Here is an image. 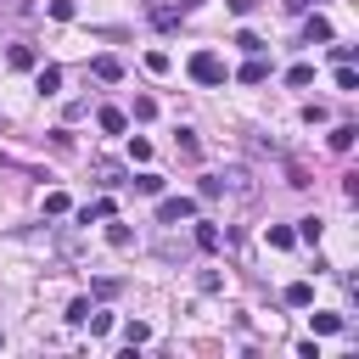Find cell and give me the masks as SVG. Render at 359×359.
Segmentation results:
<instances>
[{"instance_id": "obj_1", "label": "cell", "mask_w": 359, "mask_h": 359, "mask_svg": "<svg viewBox=\"0 0 359 359\" xmlns=\"http://www.w3.org/2000/svg\"><path fill=\"white\" fill-rule=\"evenodd\" d=\"M185 73H191V79H196V84H208V90H219V84H224V79H230V73H224V62H219V56H213V50H196V56H191V62H185Z\"/></svg>"}, {"instance_id": "obj_2", "label": "cell", "mask_w": 359, "mask_h": 359, "mask_svg": "<svg viewBox=\"0 0 359 359\" xmlns=\"http://www.w3.org/2000/svg\"><path fill=\"white\" fill-rule=\"evenodd\" d=\"M185 219H196V202L191 196H163L157 202V224H185Z\"/></svg>"}, {"instance_id": "obj_3", "label": "cell", "mask_w": 359, "mask_h": 359, "mask_svg": "<svg viewBox=\"0 0 359 359\" xmlns=\"http://www.w3.org/2000/svg\"><path fill=\"white\" fill-rule=\"evenodd\" d=\"M219 185H224L230 196H241V202H252V196H258V185H252V174H247V168H224V174H219Z\"/></svg>"}, {"instance_id": "obj_4", "label": "cell", "mask_w": 359, "mask_h": 359, "mask_svg": "<svg viewBox=\"0 0 359 359\" xmlns=\"http://www.w3.org/2000/svg\"><path fill=\"white\" fill-rule=\"evenodd\" d=\"M236 79H241V84H264V79H269V62H264V50H258V56H247V62L236 67Z\"/></svg>"}, {"instance_id": "obj_5", "label": "cell", "mask_w": 359, "mask_h": 359, "mask_svg": "<svg viewBox=\"0 0 359 359\" xmlns=\"http://www.w3.org/2000/svg\"><path fill=\"white\" fill-rule=\"evenodd\" d=\"M219 247H224L219 224H213V219H196V252H219Z\"/></svg>"}, {"instance_id": "obj_6", "label": "cell", "mask_w": 359, "mask_h": 359, "mask_svg": "<svg viewBox=\"0 0 359 359\" xmlns=\"http://www.w3.org/2000/svg\"><path fill=\"white\" fill-rule=\"evenodd\" d=\"M95 123H101V135H123V129H129V112H118V107H101V112H95Z\"/></svg>"}, {"instance_id": "obj_7", "label": "cell", "mask_w": 359, "mask_h": 359, "mask_svg": "<svg viewBox=\"0 0 359 359\" xmlns=\"http://www.w3.org/2000/svg\"><path fill=\"white\" fill-rule=\"evenodd\" d=\"M90 67H95V79H101V84H118V79H123V62H118V56H95Z\"/></svg>"}, {"instance_id": "obj_8", "label": "cell", "mask_w": 359, "mask_h": 359, "mask_svg": "<svg viewBox=\"0 0 359 359\" xmlns=\"http://www.w3.org/2000/svg\"><path fill=\"white\" fill-rule=\"evenodd\" d=\"M353 135H359L353 123H337V129L325 135V146H331V151H353Z\"/></svg>"}, {"instance_id": "obj_9", "label": "cell", "mask_w": 359, "mask_h": 359, "mask_svg": "<svg viewBox=\"0 0 359 359\" xmlns=\"http://www.w3.org/2000/svg\"><path fill=\"white\" fill-rule=\"evenodd\" d=\"M34 90H39V95H56V90H62V67H39Z\"/></svg>"}, {"instance_id": "obj_10", "label": "cell", "mask_w": 359, "mask_h": 359, "mask_svg": "<svg viewBox=\"0 0 359 359\" xmlns=\"http://www.w3.org/2000/svg\"><path fill=\"white\" fill-rule=\"evenodd\" d=\"M174 146H180V157H185V163H196V157H202V140H196L191 129H180V135H174Z\"/></svg>"}, {"instance_id": "obj_11", "label": "cell", "mask_w": 359, "mask_h": 359, "mask_svg": "<svg viewBox=\"0 0 359 359\" xmlns=\"http://www.w3.org/2000/svg\"><path fill=\"white\" fill-rule=\"evenodd\" d=\"M95 219H112V196H101V202H90V208H79V224H95Z\"/></svg>"}, {"instance_id": "obj_12", "label": "cell", "mask_w": 359, "mask_h": 359, "mask_svg": "<svg viewBox=\"0 0 359 359\" xmlns=\"http://www.w3.org/2000/svg\"><path fill=\"white\" fill-rule=\"evenodd\" d=\"M286 303H292V309H309V303H314V286H309V280H292V286H286Z\"/></svg>"}, {"instance_id": "obj_13", "label": "cell", "mask_w": 359, "mask_h": 359, "mask_svg": "<svg viewBox=\"0 0 359 359\" xmlns=\"http://www.w3.org/2000/svg\"><path fill=\"white\" fill-rule=\"evenodd\" d=\"M123 342H129V348L151 342V325H146V320H129V325H123Z\"/></svg>"}, {"instance_id": "obj_14", "label": "cell", "mask_w": 359, "mask_h": 359, "mask_svg": "<svg viewBox=\"0 0 359 359\" xmlns=\"http://www.w3.org/2000/svg\"><path fill=\"white\" fill-rule=\"evenodd\" d=\"M6 62H11V67H34L39 56H34V45H11V50H6Z\"/></svg>"}, {"instance_id": "obj_15", "label": "cell", "mask_w": 359, "mask_h": 359, "mask_svg": "<svg viewBox=\"0 0 359 359\" xmlns=\"http://www.w3.org/2000/svg\"><path fill=\"white\" fill-rule=\"evenodd\" d=\"M337 90H348V95L359 90V73H353V62H337Z\"/></svg>"}, {"instance_id": "obj_16", "label": "cell", "mask_w": 359, "mask_h": 359, "mask_svg": "<svg viewBox=\"0 0 359 359\" xmlns=\"http://www.w3.org/2000/svg\"><path fill=\"white\" fill-rule=\"evenodd\" d=\"M129 118H135V123H151V118H157V101H151V95H135V112H129Z\"/></svg>"}, {"instance_id": "obj_17", "label": "cell", "mask_w": 359, "mask_h": 359, "mask_svg": "<svg viewBox=\"0 0 359 359\" xmlns=\"http://www.w3.org/2000/svg\"><path fill=\"white\" fill-rule=\"evenodd\" d=\"M286 84H297V90H303V84H314V67H309V62H297V67H286Z\"/></svg>"}, {"instance_id": "obj_18", "label": "cell", "mask_w": 359, "mask_h": 359, "mask_svg": "<svg viewBox=\"0 0 359 359\" xmlns=\"http://www.w3.org/2000/svg\"><path fill=\"white\" fill-rule=\"evenodd\" d=\"M269 247H297V230H286V224H269Z\"/></svg>"}, {"instance_id": "obj_19", "label": "cell", "mask_w": 359, "mask_h": 359, "mask_svg": "<svg viewBox=\"0 0 359 359\" xmlns=\"http://www.w3.org/2000/svg\"><path fill=\"white\" fill-rule=\"evenodd\" d=\"M303 34H309V45H314V39H331V22H325V17H309Z\"/></svg>"}, {"instance_id": "obj_20", "label": "cell", "mask_w": 359, "mask_h": 359, "mask_svg": "<svg viewBox=\"0 0 359 359\" xmlns=\"http://www.w3.org/2000/svg\"><path fill=\"white\" fill-rule=\"evenodd\" d=\"M135 191H140V196H163V180H157V174H140Z\"/></svg>"}, {"instance_id": "obj_21", "label": "cell", "mask_w": 359, "mask_h": 359, "mask_svg": "<svg viewBox=\"0 0 359 359\" xmlns=\"http://www.w3.org/2000/svg\"><path fill=\"white\" fill-rule=\"evenodd\" d=\"M297 241L314 247V241H320V219H297Z\"/></svg>"}, {"instance_id": "obj_22", "label": "cell", "mask_w": 359, "mask_h": 359, "mask_svg": "<svg viewBox=\"0 0 359 359\" xmlns=\"http://www.w3.org/2000/svg\"><path fill=\"white\" fill-rule=\"evenodd\" d=\"M84 314H90V297H73L67 303V325H84Z\"/></svg>"}, {"instance_id": "obj_23", "label": "cell", "mask_w": 359, "mask_h": 359, "mask_svg": "<svg viewBox=\"0 0 359 359\" xmlns=\"http://www.w3.org/2000/svg\"><path fill=\"white\" fill-rule=\"evenodd\" d=\"M314 331H320V337H331V331H342V314H314Z\"/></svg>"}, {"instance_id": "obj_24", "label": "cell", "mask_w": 359, "mask_h": 359, "mask_svg": "<svg viewBox=\"0 0 359 359\" xmlns=\"http://www.w3.org/2000/svg\"><path fill=\"white\" fill-rule=\"evenodd\" d=\"M236 45H241V50H247V56H258V50H264V39H258V34H247V28H241V34H236Z\"/></svg>"}, {"instance_id": "obj_25", "label": "cell", "mask_w": 359, "mask_h": 359, "mask_svg": "<svg viewBox=\"0 0 359 359\" xmlns=\"http://www.w3.org/2000/svg\"><path fill=\"white\" fill-rule=\"evenodd\" d=\"M129 157H135V163H146V157H151V140H146V135H135V140H129Z\"/></svg>"}, {"instance_id": "obj_26", "label": "cell", "mask_w": 359, "mask_h": 359, "mask_svg": "<svg viewBox=\"0 0 359 359\" xmlns=\"http://www.w3.org/2000/svg\"><path fill=\"white\" fill-rule=\"evenodd\" d=\"M45 213H73V202H67L62 191H50V196H45Z\"/></svg>"}, {"instance_id": "obj_27", "label": "cell", "mask_w": 359, "mask_h": 359, "mask_svg": "<svg viewBox=\"0 0 359 359\" xmlns=\"http://www.w3.org/2000/svg\"><path fill=\"white\" fill-rule=\"evenodd\" d=\"M107 241H112V247H129V241H135V230H129V224H112V230H107Z\"/></svg>"}, {"instance_id": "obj_28", "label": "cell", "mask_w": 359, "mask_h": 359, "mask_svg": "<svg viewBox=\"0 0 359 359\" xmlns=\"http://www.w3.org/2000/svg\"><path fill=\"white\" fill-rule=\"evenodd\" d=\"M118 292H123V280H112V275H101V280H95V297H118Z\"/></svg>"}, {"instance_id": "obj_29", "label": "cell", "mask_w": 359, "mask_h": 359, "mask_svg": "<svg viewBox=\"0 0 359 359\" xmlns=\"http://www.w3.org/2000/svg\"><path fill=\"white\" fill-rule=\"evenodd\" d=\"M50 17L56 22H73V0H50Z\"/></svg>"}, {"instance_id": "obj_30", "label": "cell", "mask_w": 359, "mask_h": 359, "mask_svg": "<svg viewBox=\"0 0 359 359\" xmlns=\"http://www.w3.org/2000/svg\"><path fill=\"white\" fill-rule=\"evenodd\" d=\"M325 118H331V112H325L320 101H309V107H303V123H325Z\"/></svg>"}, {"instance_id": "obj_31", "label": "cell", "mask_w": 359, "mask_h": 359, "mask_svg": "<svg viewBox=\"0 0 359 359\" xmlns=\"http://www.w3.org/2000/svg\"><path fill=\"white\" fill-rule=\"evenodd\" d=\"M101 185H123V168L118 163H101Z\"/></svg>"}, {"instance_id": "obj_32", "label": "cell", "mask_w": 359, "mask_h": 359, "mask_svg": "<svg viewBox=\"0 0 359 359\" xmlns=\"http://www.w3.org/2000/svg\"><path fill=\"white\" fill-rule=\"evenodd\" d=\"M84 320H90V331H112V314H101V309H90Z\"/></svg>"}, {"instance_id": "obj_33", "label": "cell", "mask_w": 359, "mask_h": 359, "mask_svg": "<svg viewBox=\"0 0 359 359\" xmlns=\"http://www.w3.org/2000/svg\"><path fill=\"white\" fill-rule=\"evenodd\" d=\"M252 6H258V0H230V11H236V17H247Z\"/></svg>"}]
</instances>
